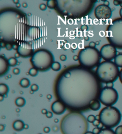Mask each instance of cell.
<instances>
[{
	"label": "cell",
	"mask_w": 122,
	"mask_h": 134,
	"mask_svg": "<svg viewBox=\"0 0 122 134\" xmlns=\"http://www.w3.org/2000/svg\"><path fill=\"white\" fill-rule=\"evenodd\" d=\"M57 94L69 107L80 109L95 99L99 84L95 76L87 69L73 68L61 76L57 81Z\"/></svg>",
	"instance_id": "1"
},
{
	"label": "cell",
	"mask_w": 122,
	"mask_h": 134,
	"mask_svg": "<svg viewBox=\"0 0 122 134\" xmlns=\"http://www.w3.org/2000/svg\"><path fill=\"white\" fill-rule=\"evenodd\" d=\"M21 16L18 13L12 11H7L0 15V33L6 41H11L16 36L17 27L21 22Z\"/></svg>",
	"instance_id": "2"
},
{
	"label": "cell",
	"mask_w": 122,
	"mask_h": 134,
	"mask_svg": "<svg viewBox=\"0 0 122 134\" xmlns=\"http://www.w3.org/2000/svg\"><path fill=\"white\" fill-rule=\"evenodd\" d=\"M87 122L83 115L71 113L63 120L61 129L64 134H85L88 128Z\"/></svg>",
	"instance_id": "3"
},
{
	"label": "cell",
	"mask_w": 122,
	"mask_h": 134,
	"mask_svg": "<svg viewBox=\"0 0 122 134\" xmlns=\"http://www.w3.org/2000/svg\"><path fill=\"white\" fill-rule=\"evenodd\" d=\"M59 10L65 15L79 17L87 13L92 6L91 1H56Z\"/></svg>",
	"instance_id": "4"
},
{
	"label": "cell",
	"mask_w": 122,
	"mask_h": 134,
	"mask_svg": "<svg viewBox=\"0 0 122 134\" xmlns=\"http://www.w3.org/2000/svg\"><path fill=\"white\" fill-rule=\"evenodd\" d=\"M119 73L118 66L111 61L101 63L96 70V74L99 79L105 83L115 81L117 79Z\"/></svg>",
	"instance_id": "5"
},
{
	"label": "cell",
	"mask_w": 122,
	"mask_h": 134,
	"mask_svg": "<svg viewBox=\"0 0 122 134\" xmlns=\"http://www.w3.org/2000/svg\"><path fill=\"white\" fill-rule=\"evenodd\" d=\"M100 121L108 128L117 126L121 122L122 115L116 107L109 106L103 108L100 113Z\"/></svg>",
	"instance_id": "6"
},
{
	"label": "cell",
	"mask_w": 122,
	"mask_h": 134,
	"mask_svg": "<svg viewBox=\"0 0 122 134\" xmlns=\"http://www.w3.org/2000/svg\"><path fill=\"white\" fill-rule=\"evenodd\" d=\"M30 61L35 68L45 71L51 67L53 62V55L47 50H39L33 55Z\"/></svg>",
	"instance_id": "7"
},
{
	"label": "cell",
	"mask_w": 122,
	"mask_h": 134,
	"mask_svg": "<svg viewBox=\"0 0 122 134\" xmlns=\"http://www.w3.org/2000/svg\"><path fill=\"white\" fill-rule=\"evenodd\" d=\"M107 38L111 45L122 49V19L114 20L107 30Z\"/></svg>",
	"instance_id": "8"
},
{
	"label": "cell",
	"mask_w": 122,
	"mask_h": 134,
	"mask_svg": "<svg viewBox=\"0 0 122 134\" xmlns=\"http://www.w3.org/2000/svg\"><path fill=\"white\" fill-rule=\"evenodd\" d=\"M100 53L95 48L85 47L79 53L80 63L85 67L92 68L97 65L100 59Z\"/></svg>",
	"instance_id": "9"
},
{
	"label": "cell",
	"mask_w": 122,
	"mask_h": 134,
	"mask_svg": "<svg viewBox=\"0 0 122 134\" xmlns=\"http://www.w3.org/2000/svg\"><path fill=\"white\" fill-rule=\"evenodd\" d=\"M118 97V92L115 89L106 87L102 90L100 93L99 100L103 104L109 106L114 105L117 102Z\"/></svg>",
	"instance_id": "10"
},
{
	"label": "cell",
	"mask_w": 122,
	"mask_h": 134,
	"mask_svg": "<svg viewBox=\"0 0 122 134\" xmlns=\"http://www.w3.org/2000/svg\"><path fill=\"white\" fill-rule=\"evenodd\" d=\"M116 52L115 46L111 44H107L103 46L100 51L101 57L106 61H110L115 58Z\"/></svg>",
	"instance_id": "11"
},
{
	"label": "cell",
	"mask_w": 122,
	"mask_h": 134,
	"mask_svg": "<svg viewBox=\"0 0 122 134\" xmlns=\"http://www.w3.org/2000/svg\"><path fill=\"white\" fill-rule=\"evenodd\" d=\"M95 14L97 19H108L111 17L112 11L109 6L101 4L96 7Z\"/></svg>",
	"instance_id": "12"
},
{
	"label": "cell",
	"mask_w": 122,
	"mask_h": 134,
	"mask_svg": "<svg viewBox=\"0 0 122 134\" xmlns=\"http://www.w3.org/2000/svg\"><path fill=\"white\" fill-rule=\"evenodd\" d=\"M51 109L53 113L56 115H62L65 111V105L59 101H55L54 102L52 105Z\"/></svg>",
	"instance_id": "13"
},
{
	"label": "cell",
	"mask_w": 122,
	"mask_h": 134,
	"mask_svg": "<svg viewBox=\"0 0 122 134\" xmlns=\"http://www.w3.org/2000/svg\"><path fill=\"white\" fill-rule=\"evenodd\" d=\"M8 62L2 57H0V75L3 76L7 72L9 69Z\"/></svg>",
	"instance_id": "14"
},
{
	"label": "cell",
	"mask_w": 122,
	"mask_h": 134,
	"mask_svg": "<svg viewBox=\"0 0 122 134\" xmlns=\"http://www.w3.org/2000/svg\"><path fill=\"white\" fill-rule=\"evenodd\" d=\"M17 52L21 57H29L32 53V50L30 49L25 48L22 46H19Z\"/></svg>",
	"instance_id": "15"
},
{
	"label": "cell",
	"mask_w": 122,
	"mask_h": 134,
	"mask_svg": "<svg viewBox=\"0 0 122 134\" xmlns=\"http://www.w3.org/2000/svg\"><path fill=\"white\" fill-rule=\"evenodd\" d=\"M90 108L93 111L99 110L101 108V103L98 100L94 99L92 100L89 104Z\"/></svg>",
	"instance_id": "16"
},
{
	"label": "cell",
	"mask_w": 122,
	"mask_h": 134,
	"mask_svg": "<svg viewBox=\"0 0 122 134\" xmlns=\"http://www.w3.org/2000/svg\"><path fill=\"white\" fill-rule=\"evenodd\" d=\"M24 124L21 120H16L13 124V128L14 130L17 131H20L24 129Z\"/></svg>",
	"instance_id": "17"
},
{
	"label": "cell",
	"mask_w": 122,
	"mask_h": 134,
	"mask_svg": "<svg viewBox=\"0 0 122 134\" xmlns=\"http://www.w3.org/2000/svg\"><path fill=\"white\" fill-rule=\"evenodd\" d=\"M9 92V88L7 85L4 83L0 84V95H5Z\"/></svg>",
	"instance_id": "18"
},
{
	"label": "cell",
	"mask_w": 122,
	"mask_h": 134,
	"mask_svg": "<svg viewBox=\"0 0 122 134\" xmlns=\"http://www.w3.org/2000/svg\"><path fill=\"white\" fill-rule=\"evenodd\" d=\"M114 63L118 67L122 68V54L116 56L114 58Z\"/></svg>",
	"instance_id": "19"
},
{
	"label": "cell",
	"mask_w": 122,
	"mask_h": 134,
	"mask_svg": "<svg viewBox=\"0 0 122 134\" xmlns=\"http://www.w3.org/2000/svg\"><path fill=\"white\" fill-rule=\"evenodd\" d=\"M26 103V101L23 97L17 98L15 100V104L18 107H23Z\"/></svg>",
	"instance_id": "20"
},
{
	"label": "cell",
	"mask_w": 122,
	"mask_h": 134,
	"mask_svg": "<svg viewBox=\"0 0 122 134\" xmlns=\"http://www.w3.org/2000/svg\"><path fill=\"white\" fill-rule=\"evenodd\" d=\"M20 84L23 88H27L30 85V81L27 78H23L20 80Z\"/></svg>",
	"instance_id": "21"
},
{
	"label": "cell",
	"mask_w": 122,
	"mask_h": 134,
	"mask_svg": "<svg viewBox=\"0 0 122 134\" xmlns=\"http://www.w3.org/2000/svg\"><path fill=\"white\" fill-rule=\"evenodd\" d=\"M51 68L55 71H59L61 69V64L58 62H53Z\"/></svg>",
	"instance_id": "22"
},
{
	"label": "cell",
	"mask_w": 122,
	"mask_h": 134,
	"mask_svg": "<svg viewBox=\"0 0 122 134\" xmlns=\"http://www.w3.org/2000/svg\"><path fill=\"white\" fill-rule=\"evenodd\" d=\"M8 64L10 66L14 67L17 64V60L15 57H11L8 60Z\"/></svg>",
	"instance_id": "23"
},
{
	"label": "cell",
	"mask_w": 122,
	"mask_h": 134,
	"mask_svg": "<svg viewBox=\"0 0 122 134\" xmlns=\"http://www.w3.org/2000/svg\"><path fill=\"white\" fill-rule=\"evenodd\" d=\"M115 132L111 129H109L108 128L106 129H104L103 130L100 131L99 134H114Z\"/></svg>",
	"instance_id": "24"
},
{
	"label": "cell",
	"mask_w": 122,
	"mask_h": 134,
	"mask_svg": "<svg viewBox=\"0 0 122 134\" xmlns=\"http://www.w3.org/2000/svg\"><path fill=\"white\" fill-rule=\"evenodd\" d=\"M29 73L31 76H36L38 73V69L35 68H32L30 69L29 71Z\"/></svg>",
	"instance_id": "25"
},
{
	"label": "cell",
	"mask_w": 122,
	"mask_h": 134,
	"mask_svg": "<svg viewBox=\"0 0 122 134\" xmlns=\"http://www.w3.org/2000/svg\"><path fill=\"white\" fill-rule=\"evenodd\" d=\"M47 6L50 9H53L55 6V2L53 0H49L47 2Z\"/></svg>",
	"instance_id": "26"
},
{
	"label": "cell",
	"mask_w": 122,
	"mask_h": 134,
	"mask_svg": "<svg viewBox=\"0 0 122 134\" xmlns=\"http://www.w3.org/2000/svg\"><path fill=\"white\" fill-rule=\"evenodd\" d=\"M87 120L88 122L93 123L95 120V116L94 115H90L88 116Z\"/></svg>",
	"instance_id": "27"
},
{
	"label": "cell",
	"mask_w": 122,
	"mask_h": 134,
	"mask_svg": "<svg viewBox=\"0 0 122 134\" xmlns=\"http://www.w3.org/2000/svg\"><path fill=\"white\" fill-rule=\"evenodd\" d=\"M30 89H31V91L33 92H36L39 89V87L37 84H33L30 87Z\"/></svg>",
	"instance_id": "28"
},
{
	"label": "cell",
	"mask_w": 122,
	"mask_h": 134,
	"mask_svg": "<svg viewBox=\"0 0 122 134\" xmlns=\"http://www.w3.org/2000/svg\"><path fill=\"white\" fill-rule=\"evenodd\" d=\"M115 134H122V126H119L115 130Z\"/></svg>",
	"instance_id": "29"
},
{
	"label": "cell",
	"mask_w": 122,
	"mask_h": 134,
	"mask_svg": "<svg viewBox=\"0 0 122 134\" xmlns=\"http://www.w3.org/2000/svg\"><path fill=\"white\" fill-rule=\"evenodd\" d=\"M47 5H46L45 4H41L39 5V8L42 11H45L47 9Z\"/></svg>",
	"instance_id": "30"
},
{
	"label": "cell",
	"mask_w": 122,
	"mask_h": 134,
	"mask_svg": "<svg viewBox=\"0 0 122 134\" xmlns=\"http://www.w3.org/2000/svg\"><path fill=\"white\" fill-rule=\"evenodd\" d=\"M100 132V129L98 127H95V128H94V129L93 130V134H99Z\"/></svg>",
	"instance_id": "31"
},
{
	"label": "cell",
	"mask_w": 122,
	"mask_h": 134,
	"mask_svg": "<svg viewBox=\"0 0 122 134\" xmlns=\"http://www.w3.org/2000/svg\"><path fill=\"white\" fill-rule=\"evenodd\" d=\"M13 73L15 75H18L19 73H20V70L18 68H15L13 69Z\"/></svg>",
	"instance_id": "32"
},
{
	"label": "cell",
	"mask_w": 122,
	"mask_h": 134,
	"mask_svg": "<svg viewBox=\"0 0 122 134\" xmlns=\"http://www.w3.org/2000/svg\"><path fill=\"white\" fill-rule=\"evenodd\" d=\"M81 29L82 31H87L88 29V27L87 25H84L81 27Z\"/></svg>",
	"instance_id": "33"
},
{
	"label": "cell",
	"mask_w": 122,
	"mask_h": 134,
	"mask_svg": "<svg viewBox=\"0 0 122 134\" xmlns=\"http://www.w3.org/2000/svg\"><path fill=\"white\" fill-rule=\"evenodd\" d=\"M46 117H47V118H52V117H53V113H52V112H48L47 113L46 115Z\"/></svg>",
	"instance_id": "34"
},
{
	"label": "cell",
	"mask_w": 122,
	"mask_h": 134,
	"mask_svg": "<svg viewBox=\"0 0 122 134\" xmlns=\"http://www.w3.org/2000/svg\"><path fill=\"white\" fill-rule=\"evenodd\" d=\"M96 44L95 42H91L89 44V47H92V48H95Z\"/></svg>",
	"instance_id": "35"
},
{
	"label": "cell",
	"mask_w": 122,
	"mask_h": 134,
	"mask_svg": "<svg viewBox=\"0 0 122 134\" xmlns=\"http://www.w3.org/2000/svg\"><path fill=\"white\" fill-rule=\"evenodd\" d=\"M101 122L100 120H96L95 119V121L93 123V126H98L100 123Z\"/></svg>",
	"instance_id": "36"
},
{
	"label": "cell",
	"mask_w": 122,
	"mask_h": 134,
	"mask_svg": "<svg viewBox=\"0 0 122 134\" xmlns=\"http://www.w3.org/2000/svg\"><path fill=\"white\" fill-rule=\"evenodd\" d=\"M60 58L62 61H65L66 60L67 57L65 55H62L60 57Z\"/></svg>",
	"instance_id": "37"
},
{
	"label": "cell",
	"mask_w": 122,
	"mask_h": 134,
	"mask_svg": "<svg viewBox=\"0 0 122 134\" xmlns=\"http://www.w3.org/2000/svg\"><path fill=\"white\" fill-rule=\"evenodd\" d=\"M5 48L8 50H11L12 49V46H11V45L10 44H7L6 45Z\"/></svg>",
	"instance_id": "38"
},
{
	"label": "cell",
	"mask_w": 122,
	"mask_h": 134,
	"mask_svg": "<svg viewBox=\"0 0 122 134\" xmlns=\"http://www.w3.org/2000/svg\"><path fill=\"white\" fill-rule=\"evenodd\" d=\"M106 86L107 87H109V88H113L114 86V83L112 82H108L106 83Z\"/></svg>",
	"instance_id": "39"
},
{
	"label": "cell",
	"mask_w": 122,
	"mask_h": 134,
	"mask_svg": "<svg viewBox=\"0 0 122 134\" xmlns=\"http://www.w3.org/2000/svg\"><path fill=\"white\" fill-rule=\"evenodd\" d=\"M43 131L46 133H48L50 131V129L49 127H45L43 129Z\"/></svg>",
	"instance_id": "40"
},
{
	"label": "cell",
	"mask_w": 122,
	"mask_h": 134,
	"mask_svg": "<svg viewBox=\"0 0 122 134\" xmlns=\"http://www.w3.org/2000/svg\"><path fill=\"white\" fill-rule=\"evenodd\" d=\"M119 78L121 82L122 83V69L121 70L120 73H119Z\"/></svg>",
	"instance_id": "41"
},
{
	"label": "cell",
	"mask_w": 122,
	"mask_h": 134,
	"mask_svg": "<svg viewBox=\"0 0 122 134\" xmlns=\"http://www.w3.org/2000/svg\"><path fill=\"white\" fill-rule=\"evenodd\" d=\"M0 45H1V48H4V47H6V45H5V44L4 42H1V44H0Z\"/></svg>",
	"instance_id": "42"
},
{
	"label": "cell",
	"mask_w": 122,
	"mask_h": 134,
	"mask_svg": "<svg viewBox=\"0 0 122 134\" xmlns=\"http://www.w3.org/2000/svg\"><path fill=\"white\" fill-rule=\"evenodd\" d=\"M103 126H103V124L102 123L100 122L99 125H98V126H97V127L99 128V129H102V128H103Z\"/></svg>",
	"instance_id": "43"
},
{
	"label": "cell",
	"mask_w": 122,
	"mask_h": 134,
	"mask_svg": "<svg viewBox=\"0 0 122 134\" xmlns=\"http://www.w3.org/2000/svg\"><path fill=\"white\" fill-rule=\"evenodd\" d=\"M73 59L74 60V61H77L78 60H79V57L76 56V55H74L73 57Z\"/></svg>",
	"instance_id": "44"
},
{
	"label": "cell",
	"mask_w": 122,
	"mask_h": 134,
	"mask_svg": "<svg viewBox=\"0 0 122 134\" xmlns=\"http://www.w3.org/2000/svg\"><path fill=\"white\" fill-rule=\"evenodd\" d=\"M18 47L19 46H17V45H13L12 46V49H13L14 50H18Z\"/></svg>",
	"instance_id": "45"
},
{
	"label": "cell",
	"mask_w": 122,
	"mask_h": 134,
	"mask_svg": "<svg viewBox=\"0 0 122 134\" xmlns=\"http://www.w3.org/2000/svg\"><path fill=\"white\" fill-rule=\"evenodd\" d=\"M47 112H48L47 111V110L45 109H42V114H43V115H46V114L47 113Z\"/></svg>",
	"instance_id": "46"
},
{
	"label": "cell",
	"mask_w": 122,
	"mask_h": 134,
	"mask_svg": "<svg viewBox=\"0 0 122 134\" xmlns=\"http://www.w3.org/2000/svg\"><path fill=\"white\" fill-rule=\"evenodd\" d=\"M4 130V125H0V131H3Z\"/></svg>",
	"instance_id": "47"
},
{
	"label": "cell",
	"mask_w": 122,
	"mask_h": 134,
	"mask_svg": "<svg viewBox=\"0 0 122 134\" xmlns=\"http://www.w3.org/2000/svg\"><path fill=\"white\" fill-rule=\"evenodd\" d=\"M20 56H21L20 55L18 52L16 53H15V55H14V57H15V58H18V57H20Z\"/></svg>",
	"instance_id": "48"
},
{
	"label": "cell",
	"mask_w": 122,
	"mask_h": 134,
	"mask_svg": "<svg viewBox=\"0 0 122 134\" xmlns=\"http://www.w3.org/2000/svg\"><path fill=\"white\" fill-rule=\"evenodd\" d=\"M22 5H23V7L24 8H26L27 7V6H28V4H27L26 3H23L22 4Z\"/></svg>",
	"instance_id": "49"
},
{
	"label": "cell",
	"mask_w": 122,
	"mask_h": 134,
	"mask_svg": "<svg viewBox=\"0 0 122 134\" xmlns=\"http://www.w3.org/2000/svg\"><path fill=\"white\" fill-rule=\"evenodd\" d=\"M103 4L105 5H106V6H109V3L108 1H104Z\"/></svg>",
	"instance_id": "50"
},
{
	"label": "cell",
	"mask_w": 122,
	"mask_h": 134,
	"mask_svg": "<svg viewBox=\"0 0 122 134\" xmlns=\"http://www.w3.org/2000/svg\"><path fill=\"white\" fill-rule=\"evenodd\" d=\"M114 4L115 5L117 6V5H119V2H118V1H114Z\"/></svg>",
	"instance_id": "51"
},
{
	"label": "cell",
	"mask_w": 122,
	"mask_h": 134,
	"mask_svg": "<svg viewBox=\"0 0 122 134\" xmlns=\"http://www.w3.org/2000/svg\"><path fill=\"white\" fill-rule=\"evenodd\" d=\"M95 119L97 120H100V115H97L95 116Z\"/></svg>",
	"instance_id": "52"
},
{
	"label": "cell",
	"mask_w": 122,
	"mask_h": 134,
	"mask_svg": "<svg viewBox=\"0 0 122 134\" xmlns=\"http://www.w3.org/2000/svg\"><path fill=\"white\" fill-rule=\"evenodd\" d=\"M4 99V96L2 95H0V101H1V102H2Z\"/></svg>",
	"instance_id": "53"
},
{
	"label": "cell",
	"mask_w": 122,
	"mask_h": 134,
	"mask_svg": "<svg viewBox=\"0 0 122 134\" xmlns=\"http://www.w3.org/2000/svg\"><path fill=\"white\" fill-rule=\"evenodd\" d=\"M29 128V126L28 125H24V129H28Z\"/></svg>",
	"instance_id": "54"
},
{
	"label": "cell",
	"mask_w": 122,
	"mask_h": 134,
	"mask_svg": "<svg viewBox=\"0 0 122 134\" xmlns=\"http://www.w3.org/2000/svg\"><path fill=\"white\" fill-rule=\"evenodd\" d=\"M47 98L48 99H52V96L51 95H50V94H48V95L47 96Z\"/></svg>",
	"instance_id": "55"
},
{
	"label": "cell",
	"mask_w": 122,
	"mask_h": 134,
	"mask_svg": "<svg viewBox=\"0 0 122 134\" xmlns=\"http://www.w3.org/2000/svg\"><path fill=\"white\" fill-rule=\"evenodd\" d=\"M13 2H14V4H19V1L18 0H15V1H13Z\"/></svg>",
	"instance_id": "56"
},
{
	"label": "cell",
	"mask_w": 122,
	"mask_h": 134,
	"mask_svg": "<svg viewBox=\"0 0 122 134\" xmlns=\"http://www.w3.org/2000/svg\"><path fill=\"white\" fill-rule=\"evenodd\" d=\"M84 40H85V41H89V38L88 37V36H85V38H84Z\"/></svg>",
	"instance_id": "57"
},
{
	"label": "cell",
	"mask_w": 122,
	"mask_h": 134,
	"mask_svg": "<svg viewBox=\"0 0 122 134\" xmlns=\"http://www.w3.org/2000/svg\"><path fill=\"white\" fill-rule=\"evenodd\" d=\"M120 15L122 18V7L121 8V9L120 10Z\"/></svg>",
	"instance_id": "58"
},
{
	"label": "cell",
	"mask_w": 122,
	"mask_h": 134,
	"mask_svg": "<svg viewBox=\"0 0 122 134\" xmlns=\"http://www.w3.org/2000/svg\"><path fill=\"white\" fill-rule=\"evenodd\" d=\"M16 7L17 8L20 7H21V4H19H19H16Z\"/></svg>",
	"instance_id": "59"
},
{
	"label": "cell",
	"mask_w": 122,
	"mask_h": 134,
	"mask_svg": "<svg viewBox=\"0 0 122 134\" xmlns=\"http://www.w3.org/2000/svg\"><path fill=\"white\" fill-rule=\"evenodd\" d=\"M85 134H93V132H86L85 133Z\"/></svg>",
	"instance_id": "60"
},
{
	"label": "cell",
	"mask_w": 122,
	"mask_h": 134,
	"mask_svg": "<svg viewBox=\"0 0 122 134\" xmlns=\"http://www.w3.org/2000/svg\"><path fill=\"white\" fill-rule=\"evenodd\" d=\"M95 44H96V45H98L99 44V42H95Z\"/></svg>",
	"instance_id": "61"
},
{
	"label": "cell",
	"mask_w": 122,
	"mask_h": 134,
	"mask_svg": "<svg viewBox=\"0 0 122 134\" xmlns=\"http://www.w3.org/2000/svg\"><path fill=\"white\" fill-rule=\"evenodd\" d=\"M58 122V119H55V122L57 123Z\"/></svg>",
	"instance_id": "62"
}]
</instances>
